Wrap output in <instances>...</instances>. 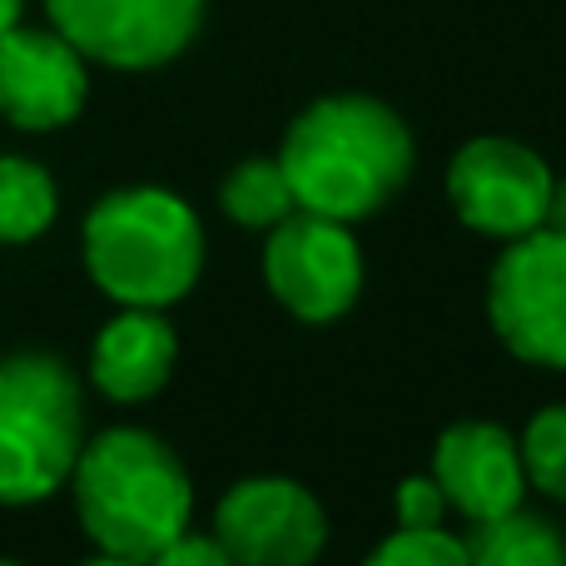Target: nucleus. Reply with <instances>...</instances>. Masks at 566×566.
<instances>
[{
  "label": "nucleus",
  "instance_id": "f257e3e1",
  "mask_svg": "<svg viewBox=\"0 0 566 566\" xmlns=\"http://www.w3.org/2000/svg\"><path fill=\"white\" fill-rule=\"evenodd\" d=\"M279 165L298 209L338 224H358L402 195L418 165L412 129L378 95H318L289 119Z\"/></svg>",
  "mask_w": 566,
  "mask_h": 566
},
{
  "label": "nucleus",
  "instance_id": "f03ea898",
  "mask_svg": "<svg viewBox=\"0 0 566 566\" xmlns=\"http://www.w3.org/2000/svg\"><path fill=\"white\" fill-rule=\"evenodd\" d=\"M80 532L105 557L149 566L195 522V478L165 438L145 428H109L80 448L70 472Z\"/></svg>",
  "mask_w": 566,
  "mask_h": 566
},
{
  "label": "nucleus",
  "instance_id": "7ed1b4c3",
  "mask_svg": "<svg viewBox=\"0 0 566 566\" xmlns=\"http://www.w3.org/2000/svg\"><path fill=\"white\" fill-rule=\"evenodd\" d=\"M85 274L119 308H175L205 274V224L159 185L109 189L80 229Z\"/></svg>",
  "mask_w": 566,
  "mask_h": 566
},
{
  "label": "nucleus",
  "instance_id": "20e7f679",
  "mask_svg": "<svg viewBox=\"0 0 566 566\" xmlns=\"http://www.w3.org/2000/svg\"><path fill=\"white\" fill-rule=\"evenodd\" d=\"M85 448V392L55 353L0 358V507H35L70 488Z\"/></svg>",
  "mask_w": 566,
  "mask_h": 566
},
{
  "label": "nucleus",
  "instance_id": "39448f33",
  "mask_svg": "<svg viewBox=\"0 0 566 566\" xmlns=\"http://www.w3.org/2000/svg\"><path fill=\"white\" fill-rule=\"evenodd\" d=\"M488 318L512 358L566 368V234L532 229L507 239L488 274Z\"/></svg>",
  "mask_w": 566,
  "mask_h": 566
},
{
  "label": "nucleus",
  "instance_id": "423d86ee",
  "mask_svg": "<svg viewBox=\"0 0 566 566\" xmlns=\"http://www.w3.org/2000/svg\"><path fill=\"white\" fill-rule=\"evenodd\" d=\"M209 0H45V15L90 65L159 70L205 30Z\"/></svg>",
  "mask_w": 566,
  "mask_h": 566
},
{
  "label": "nucleus",
  "instance_id": "0eeeda50",
  "mask_svg": "<svg viewBox=\"0 0 566 566\" xmlns=\"http://www.w3.org/2000/svg\"><path fill=\"white\" fill-rule=\"evenodd\" d=\"M264 283L283 313L298 323H333L363 293V249L353 224L293 209L283 224L269 229Z\"/></svg>",
  "mask_w": 566,
  "mask_h": 566
},
{
  "label": "nucleus",
  "instance_id": "6e6552de",
  "mask_svg": "<svg viewBox=\"0 0 566 566\" xmlns=\"http://www.w3.org/2000/svg\"><path fill=\"white\" fill-rule=\"evenodd\" d=\"M552 169L532 145L507 135H478L448 165V205L472 234L522 239L547 224Z\"/></svg>",
  "mask_w": 566,
  "mask_h": 566
},
{
  "label": "nucleus",
  "instance_id": "1a4fd4ad",
  "mask_svg": "<svg viewBox=\"0 0 566 566\" xmlns=\"http://www.w3.org/2000/svg\"><path fill=\"white\" fill-rule=\"evenodd\" d=\"M214 537L239 566H313L328 547V512L293 478H244L219 497Z\"/></svg>",
  "mask_w": 566,
  "mask_h": 566
},
{
  "label": "nucleus",
  "instance_id": "9d476101",
  "mask_svg": "<svg viewBox=\"0 0 566 566\" xmlns=\"http://www.w3.org/2000/svg\"><path fill=\"white\" fill-rule=\"evenodd\" d=\"M90 99V60L55 25L0 30V119L50 135L80 119Z\"/></svg>",
  "mask_w": 566,
  "mask_h": 566
},
{
  "label": "nucleus",
  "instance_id": "9b49d317",
  "mask_svg": "<svg viewBox=\"0 0 566 566\" xmlns=\"http://www.w3.org/2000/svg\"><path fill=\"white\" fill-rule=\"evenodd\" d=\"M432 478L448 492V507L468 522L507 517L527 497V468H522V442L497 422H452L432 448Z\"/></svg>",
  "mask_w": 566,
  "mask_h": 566
},
{
  "label": "nucleus",
  "instance_id": "f8f14e48",
  "mask_svg": "<svg viewBox=\"0 0 566 566\" xmlns=\"http://www.w3.org/2000/svg\"><path fill=\"white\" fill-rule=\"evenodd\" d=\"M179 363V333L165 308H119L90 343V382L99 398L135 408L165 392Z\"/></svg>",
  "mask_w": 566,
  "mask_h": 566
},
{
  "label": "nucleus",
  "instance_id": "ddd939ff",
  "mask_svg": "<svg viewBox=\"0 0 566 566\" xmlns=\"http://www.w3.org/2000/svg\"><path fill=\"white\" fill-rule=\"evenodd\" d=\"M468 566H566V537L557 522L517 507L507 517L472 522Z\"/></svg>",
  "mask_w": 566,
  "mask_h": 566
},
{
  "label": "nucleus",
  "instance_id": "4468645a",
  "mask_svg": "<svg viewBox=\"0 0 566 566\" xmlns=\"http://www.w3.org/2000/svg\"><path fill=\"white\" fill-rule=\"evenodd\" d=\"M60 214V189L45 165L0 155V244H35Z\"/></svg>",
  "mask_w": 566,
  "mask_h": 566
},
{
  "label": "nucleus",
  "instance_id": "2eb2a0df",
  "mask_svg": "<svg viewBox=\"0 0 566 566\" xmlns=\"http://www.w3.org/2000/svg\"><path fill=\"white\" fill-rule=\"evenodd\" d=\"M219 209H224L239 229H254V234H269L274 224H283V219L298 209V199H293V185H289V175H283L279 155L244 159V165L229 169L224 185H219Z\"/></svg>",
  "mask_w": 566,
  "mask_h": 566
},
{
  "label": "nucleus",
  "instance_id": "dca6fc26",
  "mask_svg": "<svg viewBox=\"0 0 566 566\" xmlns=\"http://www.w3.org/2000/svg\"><path fill=\"white\" fill-rule=\"evenodd\" d=\"M522 468H527V488L566 507V402H552L522 432Z\"/></svg>",
  "mask_w": 566,
  "mask_h": 566
},
{
  "label": "nucleus",
  "instance_id": "f3484780",
  "mask_svg": "<svg viewBox=\"0 0 566 566\" xmlns=\"http://www.w3.org/2000/svg\"><path fill=\"white\" fill-rule=\"evenodd\" d=\"M363 566H468V542L442 527H398L368 552Z\"/></svg>",
  "mask_w": 566,
  "mask_h": 566
},
{
  "label": "nucleus",
  "instance_id": "a211bd4d",
  "mask_svg": "<svg viewBox=\"0 0 566 566\" xmlns=\"http://www.w3.org/2000/svg\"><path fill=\"white\" fill-rule=\"evenodd\" d=\"M392 512H398V527H442L448 517V492L438 488V478H402L398 497H392Z\"/></svg>",
  "mask_w": 566,
  "mask_h": 566
},
{
  "label": "nucleus",
  "instance_id": "6ab92c4d",
  "mask_svg": "<svg viewBox=\"0 0 566 566\" xmlns=\"http://www.w3.org/2000/svg\"><path fill=\"white\" fill-rule=\"evenodd\" d=\"M149 566H239V562L229 557V547L214 532H185V537L169 542Z\"/></svg>",
  "mask_w": 566,
  "mask_h": 566
},
{
  "label": "nucleus",
  "instance_id": "aec40b11",
  "mask_svg": "<svg viewBox=\"0 0 566 566\" xmlns=\"http://www.w3.org/2000/svg\"><path fill=\"white\" fill-rule=\"evenodd\" d=\"M542 229H557V234H566V175L552 179V199H547V224Z\"/></svg>",
  "mask_w": 566,
  "mask_h": 566
},
{
  "label": "nucleus",
  "instance_id": "412c9836",
  "mask_svg": "<svg viewBox=\"0 0 566 566\" xmlns=\"http://www.w3.org/2000/svg\"><path fill=\"white\" fill-rule=\"evenodd\" d=\"M20 10H25V0H0V30H10L20 20Z\"/></svg>",
  "mask_w": 566,
  "mask_h": 566
},
{
  "label": "nucleus",
  "instance_id": "4be33fe9",
  "mask_svg": "<svg viewBox=\"0 0 566 566\" xmlns=\"http://www.w3.org/2000/svg\"><path fill=\"white\" fill-rule=\"evenodd\" d=\"M80 566H139V562H125V557H105V552H95L90 562H80Z\"/></svg>",
  "mask_w": 566,
  "mask_h": 566
},
{
  "label": "nucleus",
  "instance_id": "5701e85b",
  "mask_svg": "<svg viewBox=\"0 0 566 566\" xmlns=\"http://www.w3.org/2000/svg\"><path fill=\"white\" fill-rule=\"evenodd\" d=\"M0 566H20V562H10V557H0Z\"/></svg>",
  "mask_w": 566,
  "mask_h": 566
}]
</instances>
